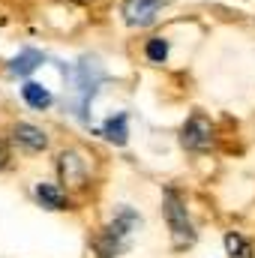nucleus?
<instances>
[{"label":"nucleus","mask_w":255,"mask_h":258,"mask_svg":"<svg viewBox=\"0 0 255 258\" xmlns=\"http://www.w3.org/2000/svg\"><path fill=\"white\" fill-rule=\"evenodd\" d=\"M105 78L102 66L96 63L93 57H81V63L75 66V87H72V114L78 120H87V108L90 99L96 93V84Z\"/></svg>","instance_id":"obj_1"},{"label":"nucleus","mask_w":255,"mask_h":258,"mask_svg":"<svg viewBox=\"0 0 255 258\" xmlns=\"http://www.w3.org/2000/svg\"><path fill=\"white\" fill-rule=\"evenodd\" d=\"M165 219H168V228H171V243L174 249H186L195 243V231H192V222L186 216V207L180 204V198L165 189Z\"/></svg>","instance_id":"obj_2"},{"label":"nucleus","mask_w":255,"mask_h":258,"mask_svg":"<svg viewBox=\"0 0 255 258\" xmlns=\"http://www.w3.org/2000/svg\"><path fill=\"white\" fill-rule=\"evenodd\" d=\"M180 144L186 150H192V153L210 150L213 147V126H210V120L201 117V114H192L186 120V126H183V132H180Z\"/></svg>","instance_id":"obj_3"},{"label":"nucleus","mask_w":255,"mask_h":258,"mask_svg":"<svg viewBox=\"0 0 255 258\" xmlns=\"http://www.w3.org/2000/svg\"><path fill=\"white\" fill-rule=\"evenodd\" d=\"M165 0H123V18L129 27H147L159 18Z\"/></svg>","instance_id":"obj_4"},{"label":"nucleus","mask_w":255,"mask_h":258,"mask_svg":"<svg viewBox=\"0 0 255 258\" xmlns=\"http://www.w3.org/2000/svg\"><path fill=\"white\" fill-rule=\"evenodd\" d=\"M57 168H60V180H63L66 186H75V189L84 186V180H87V162L81 159V153L63 150L57 156Z\"/></svg>","instance_id":"obj_5"},{"label":"nucleus","mask_w":255,"mask_h":258,"mask_svg":"<svg viewBox=\"0 0 255 258\" xmlns=\"http://www.w3.org/2000/svg\"><path fill=\"white\" fill-rule=\"evenodd\" d=\"M12 135H15V141L24 144L27 150H45V147H48V135L39 126H33V123H15Z\"/></svg>","instance_id":"obj_6"},{"label":"nucleus","mask_w":255,"mask_h":258,"mask_svg":"<svg viewBox=\"0 0 255 258\" xmlns=\"http://www.w3.org/2000/svg\"><path fill=\"white\" fill-rule=\"evenodd\" d=\"M99 135L102 138H108L111 144H126L129 138V117L120 111V114H114V117H108L105 123H102V129H99Z\"/></svg>","instance_id":"obj_7"},{"label":"nucleus","mask_w":255,"mask_h":258,"mask_svg":"<svg viewBox=\"0 0 255 258\" xmlns=\"http://www.w3.org/2000/svg\"><path fill=\"white\" fill-rule=\"evenodd\" d=\"M42 63V54L36 51V48H27V51H21L18 57H12V63H9V75H18V78H24V75H30L36 66Z\"/></svg>","instance_id":"obj_8"},{"label":"nucleus","mask_w":255,"mask_h":258,"mask_svg":"<svg viewBox=\"0 0 255 258\" xmlns=\"http://www.w3.org/2000/svg\"><path fill=\"white\" fill-rule=\"evenodd\" d=\"M21 96H24V102H27L30 108H36V111H42V108L51 105V93H48L42 84H36V81H27V84L21 87Z\"/></svg>","instance_id":"obj_9"},{"label":"nucleus","mask_w":255,"mask_h":258,"mask_svg":"<svg viewBox=\"0 0 255 258\" xmlns=\"http://www.w3.org/2000/svg\"><path fill=\"white\" fill-rule=\"evenodd\" d=\"M36 198H39V204L48 207V210H63V204H66L63 192H60L54 183H39V186H36Z\"/></svg>","instance_id":"obj_10"},{"label":"nucleus","mask_w":255,"mask_h":258,"mask_svg":"<svg viewBox=\"0 0 255 258\" xmlns=\"http://www.w3.org/2000/svg\"><path fill=\"white\" fill-rule=\"evenodd\" d=\"M225 249H228V255L231 258H252V246H249V240L240 237L237 231H228V234H225Z\"/></svg>","instance_id":"obj_11"},{"label":"nucleus","mask_w":255,"mask_h":258,"mask_svg":"<svg viewBox=\"0 0 255 258\" xmlns=\"http://www.w3.org/2000/svg\"><path fill=\"white\" fill-rule=\"evenodd\" d=\"M144 54H147L150 63H165V57H168V42H165L162 36H153V39L144 45Z\"/></svg>","instance_id":"obj_12"},{"label":"nucleus","mask_w":255,"mask_h":258,"mask_svg":"<svg viewBox=\"0 0 255 258\" xmlns=\"http://www.w3.org/2000/svg\"><path fill=\"white\" fill-rule=\"evenodd\" d=\"M6 162H9V147H6V144L0 141V168H3Z\"/></svg>","instance_id":"obj_13"}]
</instances>
